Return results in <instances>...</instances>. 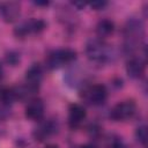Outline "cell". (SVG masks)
Returning a JSON list of instances; mask_svg holds the SVG:
<instances>
[{
  "instance_id": "obj_3",
  "label": "cell",
  "mask_w": 148,
  "mask_h": 148,
  "mask_svg": "<svg viewBox=\"0 0 148 148\" xmlns=\"http://www.w3.org/2000/svg\"><path fill=\"white\" fill-rule=\"evenodd\" d=\"M76 59V52L73 49H59L50 52L45 59V64L50 69H56L62 65L71 64Z\"/></svg>"
},
{
  "instance_id": "obj_14",
  "label": "cell",
  "mask_w": 148,
  "mask_h": 148,
  "mask_svg": "<svg viewBox=\"0 0 148 148\" xmlns=\"http://www.w3.org/2000/svg\"><path fill=\"white\" fill-rule=\"evenodd\" d=\"M16 99V94L14 88H6L0 87V103L9 105Z\"/></svg>"
},
{
  "instance_id": "obj_18",
  "label": "cell",
  "mask_w": 148,
  "mask_h": 148,
  "mask_svg": "<svg viewBox=\"0 0 148 148\" xmlns=\"http://www.w3.org/2000/svg\"><path fill=\"white\" fill-rule=\"evenodd\" d=\"M9 114H10L9 105H6V104L0 103V120L6 119L7 117H9Z\"/></svg>"
},
{
  "instance_id": "obj_6",
  "label": "cell",
  "mask_w": 148,
  "mask_h": 148,
  "mask_svg": "<svg viewBox=\"0 0 148 148\" xmlns=\"http://www.w3.org/2000/svg\"><path fill=\"white\" fill-rule=\"evenodd\" d=\"M46 28V23L39 18H31L29 21L22 22L14 29V34L16 37L23 38L30 34H38Z\"/></svg>"
},
{
  "instance_id": "obj_19",
  "label": "cell",
  "mask_w": 148,
  "mask_h": 148,
  "mask_svg": "<svg viewBox=\"0 0 148 148\" xmlns=\"http://www.w3.org/2000/svg\"><path fill=\"white\" fill-rule=\"evenodd\" d=\"M90 5V7L92 8V9H95V10H101V9H104L106 6H108V2L106 1H92V2H90L89 3Z\"/></svg>"
},
{
  "instance_id": "obj_12",
  "label": "cell",
  "mask_w": 148,
  "mask_h": 148,
  "mask_svg": "<svg viewBox=\"0 0 148 148\" xmlns=\"http://www.w3.org/2000/svg\"><path fill=\"white\" fill-rule=\"evenodd\" d=\"M57 131V125L54 124V121L52 120H47L42 123L34 132V135L36 139L38 140H44L46 138H49L50 135H52L53 133H56Z\"/></svg>"
},
{
  "instance_id": "obj_24",
  "label": "cell",
  "mask_w": 148,
  "mask_h": 148,
  "mask_svg": "<svg viewBox=\"0 0 148 148\" xmlns=\"http://www.w3.org/2000/svg\"><path fill=\"white\" fill-rule=\"evenodd\" d=\"M2 73H3V72H2V66L0 65V80H1V77H2Z\"/></svg>"
},
{
  "instance_id": "obj_21",
  "label": "cell",
  "mask_w": 148,
  "mask_h": 148,
  "mask_svg": "<svg viewBox=\"0 0 148 148\" xmlns=\"http://www.w3.org/2000/svg\"><path fill=\"white\" fill-rule=\"evenodd\" d=\"M73 5H74L75 7H77V9H82L87 3H86V2H73Z\"/></svg>"
},
{
  "instance_id": "obj_9",
  "label": "cell",
  "mask_w": 148,
  "mask_h": 148,
  "mask_svg": "<svg viewBox=\"0 0 148 148\" xmlns=\"http://www.w3.org/2000/svg\"><path fill=\"white\" fill-rule=\"evenodd\" d=\"M146 62L140 57H132L126 62V73L132 79H140L143 76Z\"/></svg>"
},
{
  "instance_id": "obj_5",
  "label": "cell",
  "mask_w": 148,
  "mask_h": 148,
  "mask_svg": "<svg viewBox=\"0 0 148 148\" xmlns=\"http://www.w3.org/2000/svg\"><path fill=\"white\" fill-rule=\"evenodd\" d=\"M83 98L91 105H102L108 98V90L103 84H91L83 90Z\"/></svg>"
},
{
  "instance_id": "obj_23",
  "label": "cell",
  "mask_w": 148,
  "mask_h": 148,
  "mask_svg": "<svg viewBox=\"0 0 148 148\" xmlns=\"http://www.w3.org/2000/svg\"><path fill=\"white\" fill-rule=\"evenodd\" d=\"M44 148H59L57 145H47V146H45Z\"/></svg>"
},
{
  "instance_id": "obj_15",
  "label": "cell",
  "mask_w": 148,
  "mask_h": 148,
  "mask_svg": "<svg viewBox=\"0 0 148 148\" xmlns=\"http://www.w3.org/2000/svg\"><path fill=\"white\" fill-rule=\"evenodd\" d=\"M135 138H136V140H138L141 145L146 146L148 134H147V127H146L145 125H141V126H139V127L136 128V131H135Z\"/></svg>"
},
{
  "instance_id": "obj_20",
  "label": "cell",
  "mask_w": 148,
  "mask_h": 148,
  "mask_svg": "<svg viewBox=\"0 0 148 148\" xmlns=\"http://www.w3.org/2000/svg\"><path fill=\"white\" fill-rule=\"evenodd\" d=\"M34 5L39 6V7H46V6L50 5V1H40V0H37V1H34Z\"/></svg>"
},
{
  "instance_id": "obj_1",
  "label": "cell",
  "mask_w": 148,
  "mask_h": 148,
  "mask_svg": "<svg viewBox=\"0 0 148 148\" xmlns=\"http://www.w3.org/2000/svg\"><path fill=\"white\" fill-rule=\"evenodd\" d=\"M86 54L90 61L97 64H105L112 60L113 52L110 45H108L103 39L95 38L90 39L86 45Z\"/></svg>"
},
{
  "instance_id": "obj_22",
  "label": "cell",
  "mask_w": 148,
  "mask_h": 148,
  "mask_svg": "<svg viewBox=\"0 0 148 148\" xmlns=\"http://www.w3.org/2000/svg\"><path fill=\"white\" fill-rule=\"evenodd\" d=\"M81 148H96L94 145H83Z\"/></svg>"
},
{
  "instance_id": "obj_16",
  "label": "cell",
  "mask_w": 148,
  "mask_h": 148,
  "mask_svg": "<svg viewBox=\"0 0 148 148\" xmlns=\"http://www.w3.org/2000/svg\"><path fill=\"white\" fill-rule=\"evenodd\" d=\"M109 146H110V148H125L124 141L121 140V138H119L117 135L111 136V139L109 140Z\"/></svg>"
},
{
  "instance_id": "obj_4",
  "label": "cell",
  "mask_w": 148,
  "mask_h": 148,
  "mask_svg": "<svg viewBox=\"0 0 148 148\" xmlns=\"http://www.w3.org/2000/svg\"><path fill=\"white\" fill-rule=\"evenodd\" d=\"M135 112L136 104L133 101H123L112 108L110 117L114 121H125L127 119H131L135 114Z\"/></svg>"
},
{
  "instance_id": "obj_10",
  "label": "cell",
  "mask_w": 148,
  "mask_h": 148,
  "mask_svg": "<svg viewBox=\"0 0 148 148\" xmlns=\"http://www.w3.org/2000/svg\"><path fill=\"white\" fill-rule=\"evenodd\" d=\"M20 15V5L15 1L0 2V16L7 23L14 22Z\"/></svg>"
},
{
  "instance_id": "obj_13",
  "label": "cell",
  "mask_w": 148,
  "mask_h": 148,
  "mask_svg": "<svg viewBox=\"0 0 148 148\" xmlns=\"http://www.w3.org/2000/svg\"><path fill=\"white\" fill-rule=\"evenodd\" d=\"M113 31H114V23L111 20L103 18V20L98 21V23L96 25V35L98 36L99 39L111 36L113 34Z\"/></svg>"
},
{
  "instance_id": "obj_11",
  "label": "cell",
  "mask_w": 148,
  "mask_h": 148,
  "mask_svg": "<svg viewBox=\"0 0 148 148\" xmlns=\"http://www.w3.org/2000/svg\"><path fill=\"white\" fill-rule=\"evenodd\" d=\"M43 77V68L39 64H34L31 65L27 72H25V81H27V86L31 87L32 89L38 91L40 81Z\"/></svg>"
},
{
  "instance_id": "obj_8",
  "label": "cell",
  "mask_w": 148,
  "mask_h": 148,
  "mask_svg": "<svg viewBox=\"0 0 148 148\" xmlns=\"http://www.w3.org/2000/svg\"><path fill=\"white\" fill-rule=\"evenodd\" d=\"M87 117V111L83 108V105L79 103H73L69 105L68 109V124L71 128H76L79 127L82 121Z\"/></svg>"
},
{
  "instance_id": "obj_2",
  "label": "cell",
  "mask_w": 148,
  "mask_h": 148,
  "mask_svg": "<svg viewBox=\"0 0 148 148\" xmlns=\"http://www.w3.org/2000/svg\"><path fill=\"white\" fill-rule=\"evenodd\" d=\"M125 35V49L131 52L136 49L142 35H143V27L142 23L136 18H131L126 22L124 28Z\"/></svg>"
},
{
  "instance_id": "obj_7",
  "label": "cell",
  "mask_w": 148,
  "mask_h": 148,
  "mask_svg": "<svg viewBox=\"0 0 148 148\" xmlns=\"http://www.w3.org/2000/svg\"><path fill=\"white\" fill-rule=\"evenodd\" d=\"M45 106L40 98H31L25 108V117L30 120L38 121L42 120L44 117Z\"/></svg>"
},
{
  "instance_id": "obj_17",
  "label": "cell",
  "mask_w": 148,
  "mask_h": 148,
  "mask_svg": "<svg viewBox=\"0 0 148 148\" xmlns=\"http://www.w3.org/2000/svg\"><path fill=\"white\" fill-rule=\"evenodd\" d=\"M6 61L8 64H10L12 66H15L18 61H20V54L17 52H14V51H9L7 54H6Z\"/></svg>"
}]
</instances>
